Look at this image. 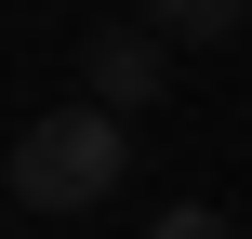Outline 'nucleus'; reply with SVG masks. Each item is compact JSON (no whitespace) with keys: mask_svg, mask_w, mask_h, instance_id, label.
I'll list each match as a JSON object with an SVG mask.
<instances>
[{"mask_svg":"<svg viewBox=\"0 0 252 239\" xmlns=\"http://www.w3.org/2000/svg\"><path fill=\"white\" fill-rule=\"evenodd\" d=\"M146 239H239V226H226L213 200H173V213H159V226H146Z\"/></svg>","mask_w":252,"mask_h":239,"instance_id":"obj_4","label":"nucleus"},{"mask_svg":"<svg viewBox=\"0 0 252 239\" xmlns=\"http://www.w3.org/2000/svg\"><path fill=\"white\" fill-rule=\"evenodd\" d=\"M80 93H93V106H159V93H173V40H159L146 13L93 27V40H80Z\"/></svg>","mask_w":252,"mask_h":239,"instance_id":"obj_2","label":"nucleus"},{"mask_svg":"<svg viewBox=\"0 0 252 239\" xmlns=\"http://www.w3.org/2000/svg\"><path fill=\"white\" fill-rule=\"evenodd\" d=\"M159 40H252V0H133Z\"/></svg>","mask_w":252,"mask_h":239,"instance_id":"obj_3","label":"nucleus"},{"mask_svg":"<svg viewBox=\"0 0 252 239\" xmlns=\"http://www.w3.org/2000/svg\"><path fill=\"white\" fill-rule=\"evenodd\" d=\"M120 173H133V133H120V106H40L27 133H13V213H106L120 200Z\"/></svg>","mask_w":252,"mask_h":239,"instance_id":"obj_1","label":"nucleus"}]
</instances>
